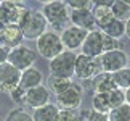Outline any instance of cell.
<instances>
[{
  "mask_svg": "<svg viewBox=\"0 0 130 121\" xmlns=\"http://www.w3.org/2000/svg\"><path fill=\"white\" fill-rule=\"evenodd\" d=\"M29 13L26 7L16 2H0V23L3 26H18L21 28Z\"/></svg>",
  "mask_w": 130,
  "mask_h": 121,
  "instance_id": "6da1fadb",
  "label": "cell"
},
{
  "mask_svg": "<svg viewBox=\"0 0 130 121\" xmlns=\"http://www.w3.org/2000/svg\"><path fill=\"white\" fill-rule=\"evenodd\" d=\"M76 58H77V55L74 52H71V50H64V52H61L58 57L50 60V73H52V76L71 79L74 76Z\"/></svg>",
  "mask_w": 130,
  "mask_h": 121,
  "instance_id": "7a4b0ae2",
  "label": "cell"
},
{
  "mask_svg": "<svg viewBox=\"0 0 130 121\" xmlns=\"http://www.w3.org/2000/svg\"><path fill=\"white\" fill-rule=\"evenodd\" d=\"M42 15L47 19V23L52 24L56 29L63 28L66 24V21H69V8H68L66 2H59V0L43 3Z\"/></svg>",
  "mask_w": 130,
  "mask_h": 121,
  "instance_id": "3957f363",
  "label": "cell"
},
{
  "mask_svg": "<svg viewBox=\"0 0 130 121\" xmlns=\"http://www.w3.org/2000/svg\"><path fill=\"white\" fill-rule=\"evenodd\" d=\"M37 52L47 60H53L61 52H64V45L61 42V36L55 31H47L37 39Z\"/></svg>",
  "mask_w": 130,
  "mask_h": 121,
  "instance_id": "277c9868",
  "label": "cell"
},
{
  "mask_svg": "<svg viewBox=\"0 0 130 121\" xmlns=\"http://www.w3.org/2000/svg\"><path fill=\"white\" fill-rule=\"evenodd\" d=\"M47 19L43 18L42 11H32V10H29L26 19H24V23L21 24V31H23V36L24 39L27 40H32V39H39L42 36V34L47 32Z\"/></svg>",
  "mask_w": 130,
  "mask_h": 121,
  "instance_id": "5b68a950",
  "label": "cell"
},
{
  "mask_svg": "<svg viewBox=\"0 0 130 121\" xmlns=\"http://www.w3.org/2000/svg\"><path fill=\"white\" fill-rule=\"evenodd\" d=\"M37 60V53L32 49L26 47V45H19V47L10 49L8 53V60L7 63H10L11 66H14L19 71H26L27 68H32V65Z\"/></svg>",
  "mask_w": 130,
  "mask_h": 121,
  "instance_id": "8992f818",
  "label": "cell"
},
{
  "mask_svg": "<svg viewBox=\"0 0 130 121\" xmlns=\"http://www.w3.org/2000/svg\"><path fill=\"white\" fill-rule=\"evenodd\" d=\"M101 71V65L98 58H92L87 55H77L76 58V68H74V76H77L80 81L95 79Z\"/></svg>",
  "mask_w": 130,
  "mask_h": 121,
  "instance_id": "52a82bcc",
  "label": "cell"
},
{
  "mask_svg": "<svg viewBox=\"0 0 130 121\" xmlns=\"http://www.w3.org/2000/svg\"><path fill=\"white\" fill-rule=\"evenodd\" d=\"M59 110H77L82 105V86L72 82L61 94L55 95Z\"/></svg>",
  "mask_w": 130,
  "mask_h": 121,
  "instance_id": "ba28073f",
  "label": "cell"
},
{
  "mask_svg": "<svg viewBox=\"0 0 130 121\" xmlns=\"http://www.w3.org/2000/svg\"><path fill=\"white\" fill-rule=\"evenodd\" d=\"M100 65H101V71L114 74L119 69L125 68L128 63V57L124 50H111V52H104L101 57L98 58Z\"/></svg>",
  "mask_w": 130,
  "mask_h": 121,
  "instance_id": "9c48e42d",
  "label": "cell"
},
{
  "mask_svg": "<svg viewBox=\"0 0 130 121\" xmlns=\"http://www.w3.org/2000/svg\"><path fill=\"white\" fill-rule=\"evenodd\" d=\"M80 50H82V55H87V57H92V58H100L104 53V34L98 29L87 32V37L84 40Z\"/></svg>",
  "mask_w": 130,
  "mask_h": 121,
  "instance_id": "30bf717a",
  "label": "cell"
},
{
  "mask_svg": "<svg viewBox=\"0 0 130 121\" xmlns=\"http://www.w3.org/2000/svg\"><path fill=\"white\" fill-rule=\"evenodd\" d=\"M21 81V71L11 66L10 63L0 65V90L2 92H11L19 86Z\"/></svg>",
  "mask_w": 130,
  "mask_h": 121,
  "instance_id": "8fae6325",
  "label": "cell"
},
{
  "mask_svg": "<svg viewBox=\"0 0 130 121\" xmlns=\"http://www.w3.org/2000/svg\"><path fill=\"white\" fill-rule=\"evenodd\" d=\"M59 36H61L64 50H71L72 52V50L82 47L84 40L87 37V31H84L80 28H76V26H69V28H64Z\"/></svg>",
  "mask_w": 130,
  "mask_h": 121,
  "instance_id": "7c38bea8",
  "label": "cell"
},
{
  "mask_svg": "<svg viewBox=\"0 0 130 121\" xmlns=\"http://www.w3.org/2000/svg\"><path fill=\"white\" fill-rule=\"evenodd\" d=\"M50 97H52V92L48 90V87L45 86H37L34 89H29L26 92V99H24V103L31 108H40L43 105H47L50 102Z\"/></svg>",
  "mask_w": 130,
  "mask_h": 121,
  "instance_id": "4fadbf2b",
  "label": "cell"
},
{
  "mask_svg": "<svg viewBox=\"0 0 130 121\" xmlns=\"http://www.w3.org/2000/svg\"><path fill=\"white\" fill-rule=\"evenodd\" d=\"M69 21L72 26L80 28L84 31H95V18L92 10H69Z\"/></svg>",
  "mask_w": 130,
  "mask_h": 121,
  "instance_id": "5bb4252c",
  "label": "cell"
},
{
  "mask_svg": "<svg viewBox=\"0 0 130 121\" xmlns=\"http://www.w3.org/2000/svg\"><path fill=\"white\" fill-rule=\"evenodd\" d=\"M0 40L3 42V47L14 49V47L23 45L24 36H23V31L18 26H5L3 32H2V39H0Z\"/></svg>",
  "mask_w": 130,
  "mask_h": 121,
  "instance_id": "9a60e30c",
  "label": "cell"
},
{
  "mask_svg": "<svg viewBox=\"0 0 130 121\" xmlns=\"http://www.w3.org/2000/svg\"><path fill=\"white\" fill-rule=\"evenodd\" d=\"M37 86H42V73L40 69L37 68H27L26 71L21 73V81H19V86L18 87H21L23 90H27L29 89H34L37 87Z\"/></svg>",
  "mask_w": 130,
  "mask_h": 121,
  "instance_id": "2e32d148",
  "label": "cell"
},
{
  "mask_svg": "<svg viewBox=\"0 0 130 121\" xmlns=\"http://www.w3.org/2000/svg\"><path fill=\"white\" fill-rule=\"evenodd\" d=\"M114 89H117V87H116V82L112 79V74L100 73L93 79V94H106V92H111Z\"/></svg>",
  "mask_w": 130,
  "mask_h": 121,
  "instance_id": "e0dca14e",
  "label": "cell"
},
{
  "mask_svg": "<svg viewBox=\"0 0 130 121\" xmlns=\"http://www.w3.org/2000/svg\"><path fill=\"white\" fill-rule=\"evenodd\" d=\"M59 115V108L58 105L53 103H47L40 108H36L32 113V119L34 121H56Z\"/></svg>",
  "mask_w": 130,
  "mask_h": 121,
  "instance_id": "ac0fdd59",
  "label": "cell"
},
{
  "mask_svg": "<svg viewBox=\"0 0 130 121\" xmlns=\"http://www.w3.org/2000/svg\"><path fill=\"white\" fill-rule=\"evenodd\" d=\"M100 31H101L103 34H106V36H109V37L119 40L122 36H125V23L119 21V19H116V18L112 16L111 21L106 23L101 29H100Z\"/></svg>",
  "mask_w": 130,
  "mask_h": 121,
  "instance_id": "d6986e66",
  "label": "cell"
},
{
  "mask_svg": "<svg viewBox=\"0 0 130 121\" xmlns=\"http://www.w3.org/2000/svg\"><path fill=\"white\" fill-rule=\"evenodd\" d=\"M111 13L116 19H119L122 23H127L130 19V2H125V0H116V2H112Z\"/></svg>",
  "mask_w": 130,
  "mask_h": 121,
  "instance_id": "ffe728a7",
  "label": "cell"
},
{
  "mask_svg": "<svg viewBox=\"0 0 130 121\" xmlns=\"http://www.w3.org/2000/svg\"><path fill=\"white\" fill-rule=\"evenodd\" d=\"M72 84V79H66V78H58V76H50L47 79V87L50 92H53L55 95L61 94L64 89H68Z\"/></svg>",
  "mask_w": 130,
  "mask_h": 121,
  "instance_id": "44dd1931",
  "label": "cell"
},
{
  "mask_svg": "<svg viewBox=\"0 0 130 121\" xmlns=\"http://www.w3.org/2000/svg\"><path fill=\"white\" fill-rule=\"evenodd\" d=\"M112 79L116 82L117 89H128L130 87V66H125L122 69H119L117 73L112 74Z\"/></svg>",
  "mask_w": 130,
  "mask_h": 121,
  "instance_id": "7402d4cb",
  "label": "cell"
},
{
  "mask_svg": "<svg viewBox=\"0 0 130 121\" xmlns=\"http://www.w3.org/2000/svg\"><path fill=\"white\" fill-rule=\"evenodd\" d=\"M106 100L109 103V108L114 110L125 103V92L122 89H114L111 92H106Z\"/></svg>",
  "mask_w": 130,
  "mask_h": 121,
  "instance_id": "603a6c76",
  "label": "cell"
},
{
  "mask_svg": "<svg viewBox=\"0 0 130 121\" xmlns=\"http://www.w3.org/2000/svg\"><path fill=\"white\" fill-rule=\"evenodd\" d=\"M109 121H130V105L124 103L109 112Z\"/></svg>",
  "mask_w": 130,
  "mask_h": 121,
  "instance_id": "cb8c5ba5",
  "label": "cell"
},
{
  "mask_svg": "<svg viewBox=\"0 0 130 121\" xmlns=\"http://www.w3.org/2000/svg\"><path fill=\"white\" fill-rule=\"evenodd\" d=\"M92 105H93V110H95V112L106 113V115H109V112H111L109 103H108V100H106V94H93Z\"/></svg>",
  "mask_w": 130,
  "mask_h": 121,
  "instance_id": "d4e9b609",
  "label": "cell"
},
{
  "mask_svg": "<svg viewBox=\"0 0 130 121\" xmlns=\"http://www.w3.org/2000/svg\"><path fill=\"white\" fill-rule=\"evenodd\" d=\"M5 121H34V119H32V115L27 113L24 108H14L7 115Z\"/></svg>",
  "mask_w": 130,
  "mask_h": 121,
  "instance_id": "484cf974",
  "label": "cell"
},
{
  "mask_svg": "<svg viewBox=\"0 0 130 121\" xmlns=\"http://www.w3.org/2000/svg\"><path fill=\"white\" fill-rule=\"evenodd\" d=\"M56 121H82V115L77 110H59Z\"/></svg>",
  "mask_w": 130,
  "mask_h": 121,
  "instance_id": "4316f807",
  "label": "cell"
},
{
  "mask_svg": "<svg viewBox=\"0 0 130 121\" xmlns=\"http://www.w3.org/2000/svg\"><path fill=\"white\" fill-rule=\"evenodd\" d=\"M82 118H85V121H109V116L106 113H100V112H95V110H88V112H84L80 113Z\"/></svg>",
  "mask_w": 130,
  "mask_h": 121,
  "instance_id": "83f0119b",
  "label": "cell"
},
{
  "mask_svg": "<svg viewBox=\"0 0 130 121\" xmlns=\"http://www.w3.org/2000/svg\"><path fill=\"white\" fill-rule=\"evenodd\" d=\"M69 10H93V2H66Z\"/></svg>",
  "mask_w": 130,
  "mask_h": 121,
  "instance_id": "f1b7e54d",
  "label": "cell"
},
{
  "mask_svg": "<svg viewBox=\"0 0 130 121\" xmlns=\"http://www.w3.org/2000/svg\"><path fill=\"white\" fill-rule=\"evenodd\" d=\"M10 97H11L13 102L24 103V99H26V90H23L21 87H16L14 90H11V92H10Z\"/></svg>",
  "mask_w": 130,
  "mask_h": 121,
  "instance_id": "f546056e",
  "label": "cell"
},
{
  "mask_svg": "<svg viewBox=\"0 0 130 121\" xmlns=\"http://www.w3.org/2000/svg\"><path fill=\"white\" fill-rule=\"evenodd\" d=\"M8 53H10V49L7 47H0V65L2 63H7V60H8Z\"/></svg>",
  "mask_w": 130,
  "mask_h": 121,
  "instance_id": "4dcf8cb0",
  "label": "cell"
},
{
  "mask_svg": "<svg viewBox=\"0 0 130 121\" xmlns=\"http://www.w3.org/2000/svg\"><path fill=\"white\" fill-rule=\"evenodd\" d=\"M125 36L130 39V19H128V21L125 23Z\"/></svg>",
  "mask_w": 130,
  "mask_h": 121,
  "instance_id": "1f68e13d",
  "label": "cell"
},
{
  "mask_svg": "<svg viewBox=\"0 0 130 121\" xmlns=\"http://www.w3.org/2000/svg\"><path fill=\"white\" fill-rule=\"evenodd\" d=\"M124 92H125V103L130 105V87H128L127 90H124Z\"/></svg>",
  "mask_w": 130,
  "mask_h": 121,
  "instance_id": "d6a6232c",
  "label": "cell"
},
{
  "mask_svg": "<svg viewBox=\"0 0 130 121\" xmlns=\"http://www.w3.org/2000/svg\"><path fill=\"white\" fill-rule=\"evenodd\" d=\"M3 28H5V26H3L2 23H0V39H2V32H3Z\"/></svg>",
  "mask_w": 130,
  "mask_h": 121,
  "instance_id": "836d02e7",
  "label": "cell"
}]
</instances>
